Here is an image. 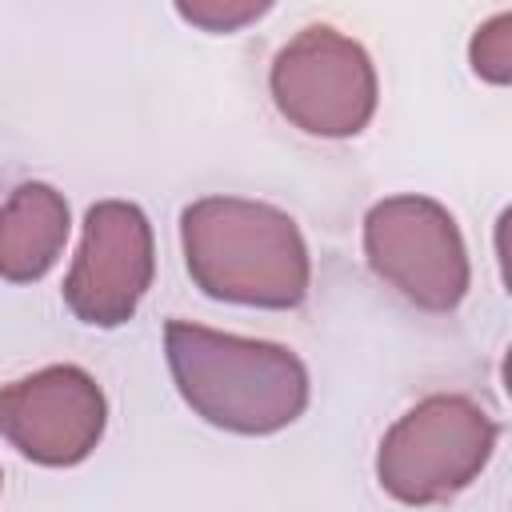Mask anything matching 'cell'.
I'll return each mask as SVG.
<instances>
[{"label": "cell", "mask_w": 512, "mask_h": 512, "mask_svg": "<svg viewBox=\"0 0 512 512\" xmlns=\"http://www.w3.org/2000/svg\"><path fill=\"white\" fill-rule=\"evenodd\" d=\"M176 12L184 20L208 28V32H232V28H240V24L256 20V16H264L268 4H228V0L220 4V0H204V4H176Z\"/></svg>", "instance_id": "10"}, {"label": "cell", "mask_w": 512, "mask_h": 512, "mask_svg": "<svg viewBox=\"0 0 512 512\" xmlns=\"http://www.w3.org/2000/svg\"><path fill=\"white\" fill-rule=\"evenodd\" d=\"M364 252L380 280L424 312H452L468 292L456 220L428 196H388L364 216Z\"/></svg>", "instance_id": "5"}, {"label": "cell", "mask_w": 512, "mask_h": 512, "mask_svg": "<svg viewBox=\"0 0 512 512\" xmlns=\"http://www.w3.org/2000/svg\"><path fill=\"white\" fill-rule=\"evenodd\" d=\"M108 420L100 384L76 364H52L0 388V436L48 468L80 464Z\"/></svg>", "instance_id": "7"}, {"label": "cell", "mask_w": 512, "mask_h": 512, "mask_svg": "<svg viewBox=\"0 0 512 512\" xmlns=\"http://www.w3.org/2000/svg\"><path fill=\"white\" fill-rule=\"evenodd\" d=\"M164 352L184 404L216 428L268 436L288 428L308 404V372L284 344L168 320Z\"/></svg>", "instance_id": "1"}, {"label": "cell", "mask_w": 512, "mask_h": 512, "mask_svg": "<svg viewBox=\"0 0 512 512\" xmlns=\"http://www.w3.org/2000/svg\"><path fill=\"white\" fill-rule=\"evenodd\" d=\"M152 224L128 200H100L88 208L84 240L64 280V304L96 328L132 320L152 284Z\"/></svg>", "instance_id": "6"}, {"label": "cell", "mask_w": 512, "mask_h": 512, "mask_svg": "<svg viewBox=\"0 0 512 512\" xmlns=\"http://www.w3.org/2000/svg\"><path fill=\"white\" fill-rule=\"evenodd\" d=\"M268 84L276 108L312 136H356L376 112L368 52L328 24H312L288 40L272 60Z\"/></svg>", "instance_id": "4"}, {"label": "cell", "mask_w": 512, "mask_h": 512, "mask_svg": "<svg viewBox=\"0 0 512 512\" xmlns=\"http://www.w3.org/2000/svg\"><path fill=\"white\" fill-rule=\"evenodd\" d=\"M68 240V204L48 184H20L0 204V276L40 280Z\"/></svg>", "instance_id": "8"}, {"label": "cell", "mask_w": 512, "mask_h": 512, "mask_svg": "<svg viewBox=\"0 0 512 512\" xmlns=\"http://www.w3.org/2000/svg\"><path fill=\"white\" fill-rule=\"evenodd\" d=\"M180 240L192 280L232 304L296 308L308 296L312 264L296 220L272 204L204 196L184 208Z\"/></svg>", "instance_id": "2"}, {"label": "cell", "mask_w": 512, "mask_h": 512, "mask_svg": "<svg viewBox=\"0 0 512 512\" xmlns=\"http://www.w3.org/2000/svg\"><path fill=\"white\" fill-rule=\"evenodd\" d=\"M496 424L464 396H428L404 412L376 456L384 492L400 504H444L464 492L492 460Z\"/></svg>", "instance_id": "3"}, {"label": "cell", "mask_w": 512, "mask_h": 512, "mask_svg": "<svg viewBox=\"0 0 512 512\" xmlns=\"http://www.w3.org/2000/svg\"><path fill=\"white\" fill-rule=\"evenodd\" d=\"M472 68L488 84H508L512 80V12H500L484 28H476V36H472Z\"/></svg>", "instance_id": "9"}]
</instances>
